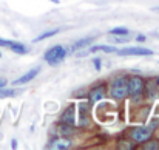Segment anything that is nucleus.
Segmentation results:
<instances>
[{
  "label": "nucleus",
  "instance_id": "nucleus-20",
  "mask_svg": "<svg viewBox=\"0 0 159 150\" xmlns=\"http://www.w3.org/2000/svg\"><path fill=\"white\" fill-rule=\"evenodd\" d=\"M136 40H138V42H144V40H145V36H142V34H139V36L136 37Z\"/></svg>",
  "mask_w": 159,
  "mask_h": 150
},
{
  "label": "nucleus",
  "instance_id": "nucleus-14",
  "mask_svg": "<svg viewBox=\"0 0 159 150\" xmlns=\"http://www.w3.org/2000/svg\"><path fill=\"white\" fill-rule=\"evenodd\" d=\"M111 36H128V30L125 28V26H117V28H113V30H110L108 31Z\"/></svg>",
  "mask_w": 159,
  "mask_h": 150
},
{
  "label": "nucleus",
  "instance_id": "nucleus-5",
  "mask_svg": "<svg viewBox=\"0 0 159 150\" xmlns=\"http://www.w3.org/2000/svg\"><path fill=\"white\" fill-rule=\"evenodd\" d=\"M119 56H152L153 51L142 47H131V48H122L116 51Z\"/></svg>",
  "mask_w": 159,
  "mask_h": 150
},
{
  "label": "nucleus",
  "instance_id": "nucleus-16",
  "mask_svg": "<svg viewBox=\"0 0 159 150\" xmlns=\"http://www.w3.org/2000/svg\"><path fill=\"white\" fill-rule=\"evenodd\" d=\"M59 33V30H51V31H47V33H42L40 36H37L36 39H34V42H40V40H45V39H50V37H53Z\"/></svg>",
  "mask_w": 159,
  "mask_h": 150
},
{
  "label": "nucleus",
  "instance_id": "nucleus-3",
  "mask_svg": "<svg viewBox=\"0 0 159 150\" xmlns=\"http://www.w3.org/2000/svg\"><path fill=\"white\" fill-rule=\"evenodd\" d=\"M127 85H128V96L138 99L145 88V82L141 76H131L130 79H127Z\"/></svg>",
  "mask_w": 159,
  "mask_h": 150
},
{
  "label": "nucleus",
  "instance_id": "nucleus-12",
  "mask_svg": "<svg viewBox=\"0 0 159 150\" xmlns=\"http://www.w3.org/2000/svg\"><path fill=\"white\" fill-rule=\"evenodd\" d=\"M9 50L17 53V54H25V53H28V48H26L25 45H22V44H19V42H14V40H12V44L9 45Z\"/></svg>",
  "mask_w": 159,
  "mask_h": 150
},
{
  "label": "nucleus",
  "instance_id": "nucleus-15",
  "mask_svg": "<svg viewBox=\"0 0 159 150\" xmlns=\"http://www.w3.org/2000/svg\"><path fill=\"white\" fill-rule=\"evenodd\" d=\"M91 53H96V51H104V53H116V48L114 47H110V45H98V47H93L91 48Z\"/></svg>",
  "mask_w": 159,
  "mask_h": 150
},
{
  "label": "nucleus",
  "instance_id": "nucleus-23",
  "mask_svg": "<svg viewBox=\"0 0 159 150\" xmlns=\"http://www.w3.org/2000/svg\"><path fill=\"white\" fill-rule=\"evenodd\" d=\"M51 2H53V3H59V0H51Z\"/></svg>",
  "mask_w": 159,
  "mask_h": 150
},
{
  "label": "nucleus",
  "instance_id": "nucleus-1",
  "mask_svg": "<svg viewBox=\"0 0 159 150\" xmlns=\"http://www.w3.org/2000/svg\"><path fill=\"white\" fill-rule=\"evenodd\" d=\"M108 95L116 101H122L128 96V85L125 77H116L108 85Z\"/></svg>",
  "mask_w": 159,
  "mask_h": 150
},
{
  "label": "nucleus",
  "instance_id": "nucleus-17",
  "mask_svg": "<svg viewBox=\"0 0 159 150\" xmlns=\"http://www.w3.org/2000/svg\"><path fill=\"white\" fill-rule=\"evenodd\" d=\"M144 149L145 150H156L159 149V143L158 141H145V144H144Z\"/></svg>",
  "mask_w": 159,
  "mask_h": 150
},
{
  "label": "nucleus",
  "instance_id": "nucleus-9",
  "mask_svg": "<svg viewBox=\"0 0 159 150\" xmlns=\"http://www.w3.org/2000/svg\"><path fill=\"white\" fill-rule=\"evenodd\" d=\"M39 73H40V68L30 70V71H28V73H25L23 76H20V77H17L16 81H12V85H25V84H28L30 81H33Z\"/></svg>",
  "mask_w": 159,
  "mask_h": 150
},
{
  "label": "nucleus",
  "instance_id": "nucleus-6",
  "mask_svg": "<svg viewBox=\"0 0 159 150\" xmlns=\"http://www.w3.org/2000/svg\"><path fill=\"white\" fill-rule=\"evenodd\" d=\"M107 95V87L104 84H101V85H96L94 88H91V91L88 93V99H90V104L91 105H94V104H98L101 99H104Z\"/></svg>",
  "mask_w": 159,
  "mask_h": 150
},
{
  "label": "nucleus",
  "instance_id": "nucleus-22",
  "mask_svg": "<svg viewBox=\"0 0 159 150\" xmlns=\"http://www.w3.org/2000/svg\"><path fill=\"white\" fill-rule=\"evenodd\" d=\"M153 11H156V12H159V6H156V8H153Z\"/></svg>",
  "mask_w": 159,
  "mask_h": 150
},
{
  "label": "nucleus",
  "instance_id": "nucleus-21",
  "mask_svg": "<svg viewBox=\"0 0 159 150\" xmlns=\"http://www.w3.org/2000/svg\"><path fill=\"white\" fill-rule=\"evenodd\" d=\"M11 147H12V149H17V141H16V139L11 141Z\"/></svg>",
  "mask_w": 159,
  "mask_h": 150
},
{
  "label": "nucleus",
  "instance_id": "nucleus-13",
  "mask_svg": "<svg viewBox=\"0 0 159 150\" xmlns=\"http://www.w3.org/2000/svg\"><path fill=\"white\" fill-rule=\"evenodd\" d=\"M17 95V90H14V88H5V87H2L0 88V98L3 99V98H14Z\"/></svg>",
  "mask_w": 159,
  "mask_h": 150
},
{
  "label": "nucleus",
  "instance_id": "nucleus-8",
  "mask_svg": "<svg viewBox=\"0 0 159 150\" xmlns=\"http://www.w3.org/2000/svg\"><path fill=\"white\" fill-rule=\"evenodd\" d=\"M73 146V143H71V139H68V138H56L53 141H50L48 144H47V149H70Z\"/></svg>",
  "mask_w": 159,
  "mask_h": 150
},
{
  "label": "nucleus",
  "instance_id": "nucleus-19",
  "mask_svg": "<svg viewBox=\"0 0 159 150\" xmlns=\"http://www.w3.org/2000/svg\"><path fill=\"white\" fill-rule=\"evenodd\" d=\"M6 84H8V82H6V79L0 77V88H2V87H6Z\"/></svg>",
  "mask_w": 159,
  "mask_h": 150
},
{
  "label": "nucleus",
  "instance_id": "nucleus-2",
  "mask_svg": "<svg viewBox=\"0 0 159 150\" xmlns=\"http://www.w3.org/2000/svg\"><path fill=\"white\" fill-rule=\"evenodd\" d=\"M66 53H68V50H66L65 47H62V45H54V47H51L50 50L45 53L43 59H45V62L50 63V65H59V63L66 57Z\"/></svg>",
  "mask_w": 159,
  "mask_h": 150
},
{
  "label": "nucleus",
  "instance_id": "nucleus-18",
  "mask_svg": "<svg viewBox=\"0 0 159 150\" xmlns=\"http://www.w3.org/2000/svg\"><path fill=\"white\" fill-rule=\"evenodd\" d=\"M93 63H94V68H96V70L99 71V70H101V65H102V62H101V59H99V57H96V59L93 60Z\"/></svg>",
  "mask_w": 159,
  "mask_h": 150
},
{
  "label": "nucleus",
  "instance_id": "nucleus-7",
  "mask_svg": "<svg viewBox=\"0 0 159 150\" xmlns=\"http://www.w3.org/2000/svg\"><path fill=\"white\" fill-rule=\"evenodd\" d=\"M60 121L62 124H68V125H74L76 122V107L74 105H70L63 110L62 116H60Z\"/></svg>",
  "mask_w": 159,
  "mask_h": 150
},
{
  "label": "nucleus",
  "instance_id": "nucleus-10",
  "mask_svg": "<svg viewBox=\"0 0 159 150\" xmlns=\"http://www.w3.org/2000/svg\"><path fill=\"white\" fill-rule=\"evenodd\" d=\"M79 111H80L79 125L80 127H87L90 124V108H88V104H79Z\"/></svg>",
  "mask_w": 159,
  "mask_h": 150
},
{
  "label": "nucleus",
  "instance_id": "nucleus-4",
  "mask_svg": "<svg viewBox=\"0 0 159 150\" xmlns=\"http://www.w3.org/2000/svg\"><path fill=\"white\" fill-rule=\"evenodd\" d=\"M152 135H153V127H138V129H133L131 139L136 143H145L152 138Z\"/></svg>",
  "mask_w": 159,
  "mask_h": 150
},
{
  "label": "nucleus",
  "instance_id": "nucleus-24",
  "mask_svg": "<svg viewBox=\"0 0 159 150\" xmlns=\"http://www.w3.org/2000/svg\"><path fill=\"white\" fill-rule=\"evenodd\" d=\"M0 57H2V53H0Z\"/></svg>",
  "mask_w": 159,
  "mask_h": 150
},
{
  "label": "nucleus",
  "instance_id": "nucleus-11",
  "mask_svg": "<svg viewBox=\"0 0 159 150\" xmlns=\"http://www.w3.org/2000/svg\"><path fill=\"white\" fill-rule=\"evenodd\" d=\"M91 42H94V37L93 36H88V37H84V39H80V40H77L74 45H73V50H79V48H85V47H88Z\"/></svg>",
  "mask_w": 159,
  "mask_h": 150
}]
</instances>
